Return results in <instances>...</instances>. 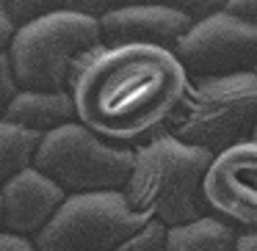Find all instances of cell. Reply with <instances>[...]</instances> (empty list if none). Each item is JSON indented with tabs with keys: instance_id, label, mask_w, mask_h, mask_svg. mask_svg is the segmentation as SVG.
<instances>
[{
	"instance_id": "cell-1",
	"label": "cell",
	"mask_w": 257,
	"mask_h": 251,
	"mask_svg": "<svg viewBox=\"0 0 257 251\" xmlns=\"http://www.w3.org/2000/svg\"><path fill=\"white\" fill-rule=\"evenodd\" d=\"M188 75L158 47H100L78 69L69 97L75 119L108 144L150 138L177 111Z\"/></svg>"
},
{
	"instance_id": "cell-2",
	"label": "cell",
	"mask_w": 257,
	"mask_h": 251,
	"mask_svg": "<svg viewBox=\"0 0 257 251\" xmlns=\"http://www.w3.org/2000/svg\"><path fill=\"white\" fill-rule=\"evenodd\" d=\"M213 155L158 133L133 152V171L124 185L130 210L161 226H185L207 218L202 182Z\"/></svg>"
},
{
	"instance_id": "cell-3",
	"label": "cell",
	"mask_w": 257,
	"mask_h": 251,
	"mask_svg": "<svg viewBox=\"0 0 257 251\" xmlns=\"http://www.w3.org/2000/svg\"><path fill=\"white\" fill-rule=\"evenodd\" d=\"M100 47V25L94 14L58 6L17 28L6 56L20 91L64 94L86 58Z\"/></svg>"
},
{
	"instance_id": "cell-4",
	"label": "cell",
	"mask_w": 257,
	"mask_h": 251,
	"mask_svg": "<svg viewBox=\"0 0 257 251\" xmlns=\"http://www.w3.org/2000/svg\"><path fill=\"white\" fill-rule=\"evenodd\" d=\"M254 124L257 78L249 72L229 75V78L188 80V89L163 133L180 144L216 157L232 146L251 141Z\"/></svg>"
},
{
	"instance_id": "cell-5",
	"label": "cell",
	"mask_w": 257,
	"mask_h": 251,
	"mask_svg": "<svg viewBox=\"0 0 257 251\" xmlns=\"http://www.w3.org/2000/svg\"><path fill=\"white\" fill-rule=\"evenodd\" d=\"M67 196L122 193L133 171V149L97 138L72 122L39 141L34 166Z\"/></svg>"
},
{
	"instance_id": "cell-6",
	"label": "cell",
	"mask_w": 257,
	"mask_h": 251,
	"mask_svg": "<svg viewBox=\"0 0 257 251\" xmlns=\"http://www.w3.org/2000/svg\"><path fill=\"white\" fill-rule=\"evenodd\" d=\"M150 223L130 210L124 193L67 196L31 243L36 251H124Z\"/></svg>"
},
{
	"instance_id": "cell-7",
	"label": "cell",
	"mask_w": 257,
	"mask_h": 251,
	"mask_svg": "<svg viewBox=\"0 0 257 251\" xmlns=\"http://www.w3.org/2000/svg\"><path fill=\"white\" fill-rule=\"evenodd\" d=\"M174 58L188 80L249 75L257 67V25L224 12L221 6L191 25L174 47Z\"/></svg>"
},
{
	"instance_id": "cell-8",
	"label": "cell",
	"mask_w": 257,
	"mask_h": 251,
	"mask_svg": "<svg viewBox=\"0 0 257 251\" xmlns=\"http://www.w3.org/2000/svg\"><path fill=\"white\" fill-rule=\"evenodd\" d=\"M205 204L213 218L257 232V144L246 141L210 160L202 182Z\"/></svg>"
},
{
	"instance_id": "cell-9",
	"label": "cell",
	"mask_w": 257,
	"mask_h": 251,
	"mask_svg": "<svg viewBox=\"0 0 257 251\" xmlns=\"http://www.w3.org/2000/svg\"><path fill=\"white\" fill-rule=\"evenodd\" d=\"M102 47H158L174 53L194 20L180 6H122L97 17Z\"/></svg>"
},
{
	"instance_id": "cell-10",
	"label": "cell",
	"mask_w": 257,
	"mask_h": 251,
	"mask_svg": "<svg viewBox=\"0 0 257 251\" xmlns=\"http://www.w3.org/2000/svg\"><path fill=\"white\" fill-rule=\"evenodd\" d=\"M0 196H3V232L25 240H34L67 201V193L36 168H25L23 174H17L12 182L0 188Z\"/></svg>"
},
{
	"instance_id": "cell-11",
	"label": "cell",
	"mask_w": 257,
	"mask_h": 251,
	"mask_svg": "<svg viewBox=\"0 0 257 251\" xmlns=\"http://www.w3.org/2000/svg\"><path fill=\"white\" fill-rule=\"evenodd\" d=\"M6 124H14L20 130H28L34 135H50L67 124L78 122L75 119V105L69 91L64 94H39V91H20L12 100L6 111Z\"/></svg>"
},
{
	"instance_id": "cell-12",
	"label": "cell",
	"mask_w": 257,
	"mask_h": 251,
	"mask_svg": "<svg viewBox=\"0 0 257 251\" xmlns=\"http://www.w3.org/2000/svg\"><path fill=\"white\" fill-rule=\"evenodd\" d=\"M235 232L229 223L207 215L185 226L166 229L163 245L155 251H235Z\"/></svg>"
},
{
	"instance_id": "cell-13",
	"label": "cell",
	"mask_w": 257,
	"mask_h": 251,
	"mask_svg": "<svg viewBox=\"0 0 257 251\" xmlns=\"http://www.w3.org/2000/svg\"><path fill=\"white\" fill-rule=\"evenodd\" d=\"M42 135L20 130L14 124H0V188L12 182L17 174L34 166V155L39 149Z\"/></svg>"
},
{
	"instance_id": "cell-14",
	"label": "cell",
	"mask_w": 257,
	"mask_h": 251,
	"mask_svg": "<svg viewBox=\"0 0 257 251\" xmlns=\"http://www.w3.org/2000/svg\"><path fill=\"white\" fill-rule=\"evenodd\" d=\"M20 94L17 83L12 78V67H9V56H0V124L6 119V111L12 105V100Z\"/></svg>"
},
{
	"instance_id": "cell-15",
	"label": "cell",
	"mask_w": 257,
	"mask_h": 251,
	"mask_svg": "<svg viewBox=\"0 0 257 251\" xmlns=\"http://www.w3.org/2000/svg\"><path fill=\"white\" fill-rule=\"evenodd\" d=\"M14 34H17V25H14V20L9 17L6 3H0V56H6V53H9Z\"/></svg>"
},
{
	"instance_id": "cell-16",
	"label": "cell",
	"mask_w": 257,
	"mask_h": 251,
	"mask_svg": "<svg viewBox=\"0 0 257 251\" xmlns=\"http://www.w3.org/2000/svg\"><path fill=\"white\" fill-rule=\"evenodd\" d=\"M224 12L257 25V0H232V3H224Z\"/></svg>"
},
{
	"instance_id": "cell-17",
	"label": "cell",
	"mask_w": 257,
	"mask_h": 251,
	"mask_svg": "<svg viewBox=\"0 0 257 251\" xmlns=\"http://www.w3.org/2000/svg\"><path fill=\"white\" fill-rule=\"evenodd\" d=\"M0 251H36L34 243L25 237H14V234H0Z\"/></svg>"
},
{
	"instance_id": "cell-18",
	"label": "cell",
	"mask_w": 257,
	"mask_h": 251,
	"mask_svg": "<svg viewBox=\"0 0 257 251\" xmlns=\"http://www.w3.org/2000/svg\"><path fill=\"white\" fill-rule=\"evenodd\" d=\"M235 251H257V232H238Z\"/></svg>"
},
{
	"instance_id": "cell-19",
	"label": "cell",
	"mask_w": 257,
	"mask_h": 251,
	"mask_svg": "<svg viewBox=\"0 0 257 251\" xmlns=\"http://www.w3.org/2000/svg\"><path fill=\"white\" fill-rule=\"evenodd\" d=\"M0 234H3V196H0Z\"/></svg>"
},
{
	"instance_id": "cell-20",
	"label": "cell",
	"mask_w": 257,
	"mask_h": 251,
	"mask_svg": "<svg viewBox=\"0 0 257 251\" xmlns=\"http://www.w3.org/2000/svg\"><path fill=\"white\" fill-rule=\"evenodd\" d=\"M251 141L257 144V124H254V133H251Z\"/></svg>"
},
{
	"instance_id": "cell-21",
	"label": "cell",
	"mask_w": 257,
	"mask_h": 251,
	"mask_svg": "<svg viewBox=\"0 0 257 251\" xmlns=\"http://www.w3.org/2000/svg\"><path fill=\"white\" fill-rule=\"evenodd\" d=\"M251 75H254V78H257V67H254V72H251Z\"/></svg>"
}]
</instances>
